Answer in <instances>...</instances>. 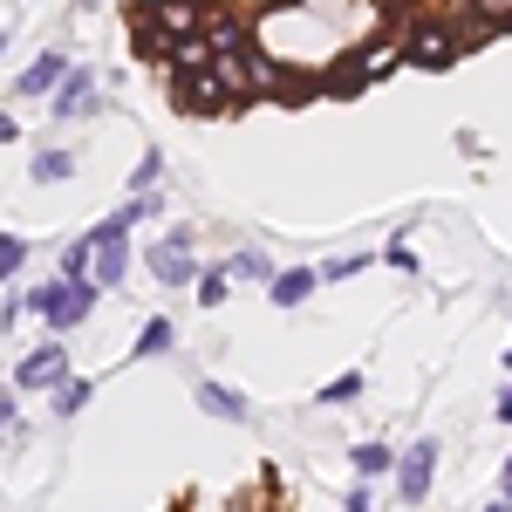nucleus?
Returning a JSON list of instances; mask_svg holds the SVG:
<instances>
[{
  "mask_svg": "<svg viewBox=\"0 0 512 512\" xmlns=\"http://www.w3.org/2000/svg\"><path fill=\"white\" fill-rule=\"evenodd\" d=\"M96 280H48V287H35V294H21V308L28 315H41L55 335H69V328H82V321L96 315Z\"/></svg>",
  "mask_w": 512,
  "mask_h": 512,
  "instance_id": "nucleus-1",
  "label": "nucleus"
},
{
  "mask_svg": "<svg viewBox=\"0 0 512 512\" xmlns=\"http://www.w3.org/2000/svg\"><path fill=\"white\" fill-rule=\"evenodd\" d=\"M437 458H444V451H437V437H417L410 451H396L390 472H396V499H403V506H424V499H431Z\"/></svg>",
  "mask_w": 512,
  "mask_h": 512,
  "instance_id": "nucleus-2",
  "label": "nucleus"
},
{
  "mask_svg": "<svg viewBox=\"0 0 512 512\" xmlns=\"http://www.w3.org/2000/svg\"><path fill=\"white\" fill-rule=\"evenodd\" d=\"M62 376H69V349L62 342H41L35 355L14 362V390H55Z\"/></svg>",
  "mask_w": 512,
  "mask_h": 512,
  "instance_id": "nucleus-3",
  "label": "nucleus"
},
{
  "mask_svg": "<svg viewBox=\"0 0 512 512\" xmlns=\"http://www.w3.org/2000/svg\"><path fill=\"white\" fill-rule=\"evenodd\" d=\"M151 274H158V287H185V280H198L192 239H185V233H171V239H151Z\"/></svg>",
  "mask_w": 512,
  "mask_h": 512,
  "instance_id": "nucleus-4",
  "label": "nucleus"
},
{
  "mask_svg": "<svg viewBox=\"0 0 512 512\" xmlns=\"http://www.w3.org/2000/svg\"><path fill=\"white\" fill-rule=\"evenodd\" d=\"M48 103H55V117H62V123L89 117V110H96V76H89V69H69V76L55 82V96H48Z\"/></svg>",
  "mask_w": 512,
  "mask_h": 512,
  "instance_id": "nucleus-5",
  "label": "nucleus"
},
{
  "mask_svg": "<svg viewBox=\"0 0 512 512\" xmlns=\"http://www.w3.org/2000/svg\"><path fill=\"white\" fill-rule=\"evenodd\" d=\"M171 103H185V110H233V96L219 89V76H212V62L198 69V76H185L178 89H171Z\"/></svg>",
  "mask_w": 512,
  "mask_h": 512,
  "instance_id": "nucleus-6",
  "label": "nucleus"
},
{
  "mask_svg": "<svg viewBox=\"0 0 512 512\" xmlns=\"http://www.w3.org/2000/svg\"><path fill=\"white\" fill-rule=\"evenodd\" d=\"M198 410L219 417V424H253V403L239 390H226V383H198Z\"/></svg>",
  "mask_w": 512,
  "mask_h": 512,
  "instance_id": "nucleus-7",
  "label": "nucleus"
},
{
  "mask_svg": "<svg viewBox=\"0 0 512 512\" xmlns=\"http://www.w3.org/2000/svg\"><path fill=\"white\" fill-rule=\"evenodd\" d=\"M410 62H424V69H444V62H458V35H444L437 21H424V28L410 35Z\"/></svg>",
  "mask_w": 512,
  "mask_h": 512,
  "instance_id": "nucleus-8",
  "label": "nucleus"
},
{
  "mask_svg": "<svg viewBox=\"0 0 512 512\" xmlns=\"http://www.w3.org/2000/svg\"><path fill=\"white\" fill-rule=\"evenodd\" d=\"M69 76V55H62V48H48V55H35V62H28V76L14 82V89H21V96H55V82Z\"/></svg>",
  "mask_w": 512,
  "mask_h": 512,
  "instance_id": "nucleus-9",
  "label": "nucleus"
},
{
  "mask_svg": "<svg viewBox=\"0 0 512 512\" xmlns=\"http://www.w3.org/2000/svg\"><path fill=\"white\" fill-rule=\"evenodd\" d=\"M315 287H321V280H315V267H287V274H274V280H267V301H274V308H301V301H308Z\"/></svg>",
  "mask_w": 512,
  "mask_h": 512,
  "instance_id": "nucleus-10",
  "label": "nucleus"
},
{
  "mask_svg": "<svg viewBox=\"0 0 512 512\" xmlns=\"http://www.w3.org/2000/svg\"><path fill=\"white\" fill-rule=\"evenodd\" d=\"M62 178H76V151H62V144L35 151V185H62Z\"/></svg>",
  "mask_w": 512,
  "mask_h": 512,
  "instance_id": "nucleus-11",
  "label": "nucleus"
},
{
  "mask_svg": "<svg viewBox=\"0 0 512 512\" xmlns=\"http://www.w3.org/2000/svg\"><path fill=\"white\" fill-rule=\"evenodd\" d=\"M349 465H355V478H383V472L396 465V451H390V444H376V437H369V444H355V451H349Z\"/></svg>",
  "mask_w": 512,
  "mask_h": 512,
  "instance_id": "nucleus-12",
  "label": "nucleus"
},
{
  "mask_svg": "<svg viewBox=\"0 0 512 512\" xmlns=\"http://www.w3.org/2000/svg\"><path fill=\"white\" fill-rule=\"evenodd\" d=\"M226 280H274V260H267L260 246H246V253H233V267H226Z\"/></svg>",
  "mask_w": 512,
  "mask_h": 512,
  "instance_id": "nucleus-13",
  "label": "nucleus"
},
{
  "mask_svg": "<svg viewBox=\"0 0 512 512\" xmlns=\"http://www.w3.org/2000/svg\"><path fill=\"white\" fill-rule=\"evenodd\" d=\"M89 396H96V383H89V376H62V383H55V410H62V417H76Z\"/></svg>",
  "mask_w": 512,
  "mask_h": 512,
  "instance_id": "nucleus-14",
  "label": "nucleus"
},
{
  "mask_svg": "<svg viewBox=\"0 0 512 512\" xmlns=\"http://www.w3.org/2000/svg\"><path fill=\"white\" fill-rule=\"evenodd\" d=\"M171 342H178V328L158 315V321H144V335H137V349H130V355H164Z\"/></svg>",
  "mask_w": 512,
  "mask_h": 512,
  "instance_id": "nucleus-15",
  "label": "nucleus"
},
{
  "mask_svg": "<svg viewBox=\"0 0 512 512\" xmlns=\"http://www.w3.org/2000/svg\"><path fill=\"white\" fill-rule=\"evenodd\" d=\"M158 171H164V158H158V151H144V164L130 171V192H137V198H158Z\"/></svg>",
  "mask_w": 512,
  "mask_h": 512,
  "instance_id": "nucleus-16",
  "label": "nucleus"
},
{
  "mask_svg": "<svg viewBox=\"0 0 512 512\" xmlns=\"http://www.w3.org/2000/svg\"><path fill=\"white\" fill-rule=\"evenodd\" d=\"M62 280H89V233L62 246Z\"/></svg>",
  "mask_w": 512,
  "mask_h": 512,
  "instance_id": "nucleus-17",
  "label": "nucleus"
},
{
  "mask_svg": "<svg viewBox=\"0 0 512 512\" xmlns=\"http://www.w3.org/2000/svg\"><path fill=\"white\" fill-rule=\"evenodd\" d=\"M226 267H212V274H198V308H226Z\"/></svg>",
  "mask_w": 512,
  "mask_h": 512,
  "instance_id": "nucleus-18",
  "label": "nucleus"
},
{
  "mask_svg": "<svg viewBox=\"0 0 512 512\" xmlns=\"http://www.w3.org/2000/svg\"><path fill=\"white\" fill-rule=\"evenodd\" d=\"M21 260H28V239H14V233H0V287L21 274Z\"/></svg>",
  "mask_w": 512,
  "mask_h": 512,
  "instance_id": "nucleus-19",
  "label": "nucleus"
},
{
  "mask_svg": "<svg viewBox=\"0 0 512 512\" xmlns=\"http://www.w3.org/2000/svg\"><path fill=\"white\" fill-rule=\"evenodd\" d=\"M355 396H362V376H335V383H328V390H321V403H335V410H342V403H355Z\"/></svg>",
  "mask_w": 512,
  "mask_h": 512,
  "instance_id": "nucleus-20",
  "label": "nucleus"
},
{
  "mask_svg": "<svg viewBox=\"0 0 512 512\" xmlns=\"http://www.w3.org/2000/svg\"><path fill=\"white\" fill-rule=\"evenodd\" d=\"M342 512H376V499H369V478H362V485H349V492H342Z\"/></svg>",
  "mask_w": 512,
  "mask_h": 512,
  "instance_id": "nucleus-21",
  "label": "nucleus"
},
{
  "mask_svg": "<svg viewBox=\"0 0 512 512\" xmlns=\"http://www.w3.org/2000/svg\"><path fill=\"white\" fill-rule=\"evenodd\" d=\"M383 260H390L396 274H410V267H417V253H410V246H403V239H390V246H383Z\"/></svg>",
  "mask_w": 512,
  "mask_h": 512,
  "instance_id": "nucleus-22",
  "label": "nucleus"
},
{
  "mask_svg": "<svg viewBox=\"0 0 512 512\" xmlns=\"http://www.w3.org/2000/svg\"><path fill=\"white\" fill-rule=\"evenodd\" d=\"M478 14H485V21H499V14H512V0H472Z\"/></svg>",
  "mask_w": 512,
  "mask_h": 512,
  "instance_id": "nucleus-23",
  "label": "nucleus"
},
{
  "mask_svg": "<svg viewBox=\"0 0 512 512\" xmlns=\"http://www.w3.org/2000/svg\"><path fill=\"white\" fill-rule=\"evenodd\" d=\"M492 417H499V424H512V383L499 390V403H492Z\"/></svg>",
  "mask_w": 512,
  "mask_h": 512,
  "instance_id": "nucleus-24",
  "label": "nucleus"
},
{
  "mask_svg": "<svg viewBox=\"0 0 512 512\" xmlns=\"http://www.w3.org/2000/svg\"><path fill=\"white\" fill-rule=\"evenodd\" d=\"M499 499L512 506V458H506V472H499Z\"/></svg>",
  "mask_w": 512,
  "mask_h": 512,
  "instance_id": "nucleus-25",
  "label": "nucleus"
},
{
  "mask_svg": "<svg viewBox=\"0 0 512 512\" xmlns=\"http://www.w3.org/2000/svg\"><path fill=\"white\" fill-rule=\"evenodd\" d=\"M14 130H21V123H14L7 110H0V144H14Z\"/></svg>",
  "mask_w": 512,
  "mask_h": 512,
  "instance_id": "nucleus-26",
  "label": "nucleus"
},
{
  "mask_svg": "<svg viewBox=\"0 0 512 512\" xmlns=\"http://www.w3.org/2000/svg\"><path fill=\"white\" fill-rule=\"evenodd\" d=\"M233 7H239V14H253V7H267V0H233Z\"/></svg>",
  "mask_w": 512,
  "mask_h": 512,
  "instance_id": "nucleus-27",
  "label": "nucleus"
},
{
  "mask_svg": "<svg viewBox=\"0 0 512 512\" xmlns=\"http://www.w3.org/2000/svg\"><path fill=\"white\" fill-rule=\"evenodd\" d=\"M485 512H512V506H506V499H492V506H485Z\"/></svg>",
  "mask_w": 512,
  "mask_h": 512,
  "instance_id": "nucleus-28",
  "label": "nucleus"
},
{
  "mask_svg": "<svg viewBox=\"0 0 512 512\" xmlns=\"http://www.w3.org/2000/svg\"><path fill=\"white\" fill-rule=\"evenodd\" d=\"M144 7H151V0H144Z\"/></svg>",
  "mask_w": 512,
  "mask_h": 512,
  "instance_id": "nucleus-29",
  "label": "nucleus"
}]
</instances>
